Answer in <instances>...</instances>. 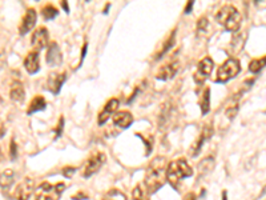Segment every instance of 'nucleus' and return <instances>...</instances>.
Masks as SVG:
<instances>
[{"label": "nucleus", "mask_w": 266, "mask_h": 200, "mask_svg": "<svg viewBox=\"0 0 266 200\" xmlns=\"http://www.w3.org/2000/svg\"><path fill=\"white\" fill-rule=\"evenodd\" d=\"M101 200H127V197L123 192H120L117 189H111L108 193H105V196Z\"/></svg>", "instance_id": "nucleus-27"}, {"label": "nucleus", "mask_w": 266, "mask_h": 200, "mask_svg": "<svg viewBox=\"0 0 266 200\" xmlns=\"http://www.w3.org/2000/svg\"><path fill=\"white\" fill-rule=\"evenodd\" d=\"M66 74H59V72H54L48 76V80H47V88L54 92V94H59V91L62 88L63 83L66 82Z\"/></svg>", "instance_id": "nucleus-13"}, {"label": "nucleus", "mask_w": 266, "mask_h": 200, "mask_svg": "<svg viewBox=\"0 0 266 200\" xmlns=\"http://www.w3.org/2000/svg\"><path fill=\"white\" fill-rule=\"evenodd\" d=\"M75 171H76V169H75L74 167H67V168L63 169V173H64V176L70 177V176H72V175H74Z\"/></svg>", "instance_id": "nucleus-30"}, {"label": "nucleus", "mask_w": 266, "mask_h": 200, "mask_svg": "<svg viewBox=\"0 0 266 200\" xmlns=\"http://www.w3.org/2000/svg\"><path fill=\"white\" fill-rule=\"evenodd\" d=\"M193 4H194V2H189V3H188V6L185 7V14H190V11H192Z\"/></svg>", "instance_id": "nucleus-32"}, {"label": "nucleus", "mask_w": 266, "mask_h": 200, "mask_svg": "<svg viewBox=\"0 0 266 200\" xmlns=\"http://www.w3.org/2000/svg\"><path fill=\"white\" fill-rule=\"evenodd\" d=\"M47 63L51 67H58L62 64V52L56 43H51L47 51Z\"/></svg>", "instance_id": "nucleus-16"}, {"label": "nucleus", "mask_w": 266, "mask_h": 200, "mask_svg": "<svg viewBox=\"0 0 266 200\" xmlns=\"http://www.w3.org/2000/svg\"><path fill=\"white\" fill-rule=\"evenodd\" d=\"M212 135H213L212 124H210V123H209V124H205L202 131H201L200 136H198V139L194 141V144H193L192 148H190V156H193V157L197 156V155L200 153L201 147L205 144V141H208L209 139L212 137Z\"/></svg>", "instance_id": "nucleus-9"}, {"label": "nucleus", "mask_w": 266, "mask_h": 200, "mask_svg": "<svg viewBox=\"0 0 266 200\" xmlns=\"http://www.w3.org/2000/svg\"><path fill=\"white\" fill-rule=\"evenodd\" d=\"M133 123V116L128 111H120L113 116V124L120 130H125Z\"/></svg>", "instance_id": "nucleus-17"}, {"label": "nucleus", "mask_w": 266, "mask_h": 200, "mask_svg": "<svg viewBox=\"0 0 266 200\" xmlns=\"http://www.w3.org/2000/svg\"><path fill=\"white\" fill-rule=\"evenodd\" d=\"M46 107H47L46 99L43 98V96H35V98L32 99V102L30 103V106H28L27 114L31 115L34 114V112H38V111H43Z\"/></svg>", "instance_id": "nucleus-20"}, {"label": "nucleus", "mask_w": 266, "mask_h": 200, "mask_svg": "<svg viewBox=\"0 0 266 200\" xmlns=\"http://www.w3.org/2000/svg\"><path fill=\"white\" fill-rule=\"evenodd\" d=\"M216 20L217 23L225 27V30H228L230 32H237L239 30L242 18H241V14L237 8L226 4V6L218 10V12L216 14Z\"/></svg>", "instance_id": "nucleus-2"}, {"label": "nucleus", "mask_w": 266, "mask_h": 200, "mask_svg": "<svg viewBox=\"0 0 266 200\" xmlns=\"http://www.w3.org/2000/svg\"><path fill=\"white\" fill-rule=\"evenodd\" d=\"M16 144H15V140L11 141V157L12 159H15L16 157V153H18V151H16Z\"/></svg>", "instance_id": "nucleus-31"}, {"label": "nucleus", "mask_w": 266, "mask_h": 200, "mask_svg": "<svg viewBox=\"0 0 266 200\" xmlns=\"http://www.w3.org/2000/svg\"><path fill=\"white\" fill-rule=\"evenodd\" d=\"M184 200H196V195H194L193 192L188 193V195H186L185 199H184Z\"/></svg>", "instance_id": "nucleus-33"}, {"label": "nucleus", "mask_w": 266, "mask_h": 200, "mask_svg": "<svg viewBox=\"0 0 266 200\" xmlns=\"http://www.w3.org/2000/svg\"><path fill=\"white\" fill-rule=\"evenodd\" d=\"M165 180H168V164H166L165 157L158 156L148 165L144 184L149 192L153 193L165 184Z\"/></svg>", "instance_id": "nucleus-1"}, {"label": "nucleus", "mask_w": 266, "mask_h": 200, "mask_svg": "<svg viewBox=\"0 0 266 200\" xmlns=\"http://www.w3.org/2000/svg\"><path fill=\"white\" fill-rule=\"evenodd\" d=\"M208 19L205 18V16H202V18H200V20L197 22V31L200 32H204L206 28H208Z\"/></svg>", "instance_id": "nucleus-29"}, {"label": "nucleus", "mask_w": 266, "mask_h": 200, "mask_svg": "<svg viewBox=\"0 0 266 200\" xmlns=\"http://www.w3.org/2000/svg\"><path fill=\"white\" fill-rule=\"evenodd\" d=\"M241 72L239 60L235 58H230L225 63L218 67L216 74V83H226Z\"/></svg>", "instance_id": "nucleus-4"}, {"label": "nucleus", "mask_w": 266, "mask_h": 200, "mask_svg": "<svg viewBox=\"0 0 266 200\" xmlns=\"http://www.w3.org/2000/svg\"><path fill=\"white\" fill-rule=\"evenodd\" d=\"M149 195H151V192L148 191L145 184L136 185V188L133 189V192H132L133 200H149Z\"/></svg>", "instance_id": "nucleus-21"}, {"label": "nucleus", "mask_w": 266, "mask_h": 200, "mask_svg": "<svg viewBox=\"0 0 266 200\" xmlns=\"http://www.w3.org/2000/svg\"><path fill=\"white\" fill-rule=\"evenodd\" d=\"M34 181L31 179H24L19 185H18V189H16V200H28L31 193L34 192Z\"/></svg>", "instance_id": "nucleus-15"}, {"label": "nucleus", "mask_w": 266, "mask_h": 200, "mask_svg": "<svg viewBox=\"0 0 266 200\" xmlns=\"http://www.w3.org/2000/svg\"><path fill=\"white\" fill-rule=\"evenodd\" d=\"M238 95H235V96H233L230 102H229V106L228 108H226V112H225V115H226L229 119H233L235 115H237V111H238Z\"/></svg>", "instance_id": "nucleus-23"}, {"label": "nucleus", "mask_w": 266, "mask_h": 200, "mask_svg": "<svg viewBox=\"0 0 266 200\" xmlns=\"http://www.w3.org/2000/svg\"><path fill=\"white\" fill-rule=\"evenodd\" d=\"M119 104L120 103L117 99H111V100H108L107 104L104 106V108H103V111L100 112V115H99V120H97V123H99L100 126L101 124H104V123L107 122L113 114H115L116 111H117Z\"/></svg>", "instance_id": "nucleus-12"}, {"label": "nucleus", "mask_w": 266, "mask_h": 200, "mask_svg": "<svg viewBox=\"0 0 266 200\" xmlns=\"http://www.w3.org/2000/svg\"><path fill=\"white\" fill-rule=\"evenodd\" d=\"M174 119H176V107L172 104V102L164 103L158 115V128L161 131L168 130L174 123Z\"/></svg>", "instance_id": "nucleus-6"}, {"label": "nucleus", "mask_w": 266, "mask_h": 200, "mask_svg": "<svg viewBox=\"0 0 266 200\" xmlns=\"http://www.w3.org/2000/svg\"><path fill=\"white\" fill-rule=\"evenodd\" d=\"M14 179H15V175L12 172L11 169H6L2 173V189H7L10 185L14 183Z\"/></svg>", "instance_id": "nucleus-24"}, {"label": "nucleus", "mask_w": 266, "mask_h": 200, "mask_svg": "<svg viewBox=\"0 0 266 200\" xmlns=\"http://www.w3.org/2000/svg\"><path fill=\"white\" fill-rule=\"evenodd\" d=\"M193 175V171L190 165L185 160H174L170 161L168 164V181L170 184L176 187V185L185 177H189Z\"/></svg>", "instance_id": "nucleus-3"}, {"label": "nucleus", "mask_w": 266, "mask_h": 200, "mask_svg": "<svg viewBox=\"0 0 266 200\" xmlns=\"http://www.w3.org/2000/svg\"><path fill=\"white\" fill-rule=\"evenodd\" d=\"M265 66H266V56H263L262 59L251 60L250 64H249V71L253 72V74H257V72H259Z\"/></svg>", "instance_id": "nucleus-26"}, {"label": "nucleus", "mask_w": 266, "mask_h": 200, "mask_svg": "<svg viewBox=\"0 0 266 200\" xmlns=\"http://www.w3.org/2000/svg\"><path fill=\"white\" fill-rule=\"evenodd\" d=\"M24 67L28 74H36L40 70V63H39V51H31L24 59Z\"/></svg>", "instance_id": "nucleus-18"}, {"label": "nucleus", "mask_w": 266, "mask_h": 200, "mask_svg": "<svg viewBox=\"0 0 266 200\" xmlns=\"http://www.w3.org/2000/svg\"><path fill=\"white\" fill-rule=\"evenodd\" d=\"M42 14L44 16V19L46 20H52L54 18H56L59 14V10L56 7H54L52 4H47L46 7L42 10Z\"/></svg>", "instance_id": "nucleus-25"}, {"label": "nucleus", "mask_w": 266, "mask_h": 200, "mask_svg": "<svg viewBox=\"0 0 266 200\" xmlns=\"http://www.w3.org/2000/svg\"><path fill=\"white\" fill-rule=\"evenodd\" d=\"M178 68V62H170V63L165 64V66H162L160 70L157 71V74H156V78L158 80H169L174 76V75L177 74Z\"/></svg>", "instance_id": "nucleus-14"}, {"label": "nucleus", "mask_w": 266, "mask_h": 200, "mask_svg": "<svg viewBox=\"0 0 266 200\" xmlns=\"http://www.w3.org/2000/svg\"><path fill=\"white\" fill-rule=\"evenodd\" d=\"M173 43H174V31L172 32V34H170L169 39L166 40L165 46H164V47H162V50H161V51L158 52L157 58H160V56H162V55H164V54H165V52H168V50H169V48L172 47V46H173Z\"/></svg>", "instance_id": "nucleus-28"}, {"label": "nucleus", "mask_w": 266, "mask_h": 200, "mask_svg": "<svg viewBox=\"0 0 266 200\" xmlns=\"http://www.w3.org/2000/svg\"><path fill=\"white\" fill-rule=\"evenodd\" d=\"M209 96H210V90L205 88L200 99V107L201 111H202V115H206L209 112V110H210V99H209Z\"/></svg>", "instance_id": "nucleus-22"}, {"label": "nucleus", "mask_w": 266, "mask_h": 200, "mask_svg": "<svg viewBox=\"0 0 266 200\" xmlns=\"http://www.w3.org/2000/svg\"><path fill=\"white\" fill-rule=\"evenodd\" d=\"M224 200H226V192L224 191Z\"/></svg>", "instance_id": "nucleus-35"}, {"label": "nucleus", "mask_w": 266, "mask_h": 200, "mask_svg": "<svg viewBox=\"0 0 266 200\" xmlns=\"http://www.w3.org/2000/svg\"><path fill=\"white\" fill-rule=\"evenodd\" d=\"M213 67H214L213 60L210 58H204L197 66V71L194 72V82L197 84H202L209 78V75L212 74Z\"/></svg>", "instance_id": "nucleus-8"}, {"label": "nucleus", "mask_w": 266, "mask_h": 200, "mask_svg": "<svg viewBox=\"0 0 266 200\" xmlns=\"http://www.w3.org/2000/svg\"><path fill=\"white\" fill-rule=\"evenodd\" d=\"M105 155L103 152H93L91 156L87 159L84 167H83V176L89 177L92 176L93 173H96L99 169L103 167V164L105 163Z\"/></svg>", "instance_id": "nucleus-7"}, {"label": "nucleus", "mask_w": 266, "mask_h": 200, "mask_svg": "<svg viewBox=\"0 0 266 200\" xmlns=\"http://www.w3.org/2000/svg\"><path fill=\"white\" fill-rule=\"evenodd\" d=\"M63 7L66 8V11H68V6H67L66 2H63Z\"/></svg>", "instance_id": "nucleus-34"}, {"label": "nucleus", "mask_w": 266, "mask_h": 200, "mask_svg": "<svg viewBox=\"0 0 266 200\" xmlns=\"http://www.w3.org/2000/svg\"><path fill=\"white\" fill-rule=\"evenodd\" d=\"M36 18H38V15H36L35 10L30 8V10L26 12L23 20H22V23H20V27H19L20 35H26L27 32H30L32 28L35 27Z\"/></svg>", "instance_id": "nucleus-11"}, {"label": "nucleus", "mask_w": 266, "mask_h": 200, "mask_svg": "<svg viewBox=\"0 0 266 200\" xmlns=\"http://www.w3.org/2000/svg\"><path fill=\"white\" fill-rule=\"evenodd\" d=\"M48 39H50V35H48V30L44 27L38 28L34 34H32V47L35 48V51H40L43 48H46L48 44Z\"/></svg>", "instance_id": "nucleus-10"}, {"label": "nucleus", "mask_w": 266, "mask_h": 200, "mask_svg": "<svg viewBox=\"0 0 266 200\" xmlns=\"http://www.w3.org/2000/svg\"><path fill=\"white\" fill-rule=\"evenodd\" d=\"M64 189H66V184L63 183H58V184L42 183L36 189L35 200H59Z\"/></svg>", "instance_id": "nucleus-5"}, {"label": "nucleus", "mask_w": 266, "mask_h": 200, "mask_svg": "<svg viewBox=\"0 0 266 200\" xmlns=\"http://www.w3.org/2000/svg\"><path fill=\"white\" fill-rule=\"evenodd\" d=\"M10 96L14 102H23L26 92H24V87L20 82H12L11 88H10Z\"/></svg>", "instance_id": "nucleus-19"}]
</instances>
